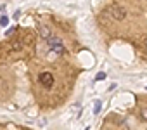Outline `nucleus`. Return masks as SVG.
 <instances>
[{
    "instance_id": "0eeeda50",
    "label": "nucleus",
    "mask_w": 147,
    "mask_h": 130,
    "mask_svg": "<svg viewBox=\"0 0 147 130\" xmlns=\"http://www.w3.org/2000/svg\"><path fill=\"white\" fill-rule=\"evenodd\" d=\"M0 24H2V26H7V24H9V18H7V16H2V18H0Z\"/></svg>"
},
{
    "instance_id": "7ed1b4c3",
    "label": "nucleus",
    "mask_w": 147,
    "mask_h": 130,
    "mask_svg": "<svg viewBox=\"0 0 147 130\" xmlns=\"http://www.w3.org/2000/svg\"><path fill=\"white\" fill-rule=\"evenodd\" d=\"M38 82H40L45 89H50V87L54 85V75H52V73H49V71L40 73V75H38Z\"/></svg>"
},
{
    "instance_id": "9d476101",
    "label": "nucleus",
    "mask_w": 147,
    "mask_h": 130,
    "mask_svg": "<svg viewBox=\"0 0 147 130\" xmlns=\"http://www.w3.org/2000/svg\"><path fill=\"white\" fill-rule=\"evenodd\" d=\"M16 31V28H9L7 31H5V37H12V33Z\"/></svg>"
},
{
    "instance_id": "20e7f679",
    "label": "nucleus",
    "mask_w": 147,
    "mask_h": 130,
    "mask_svg": "<svg viewBox=\"0 0 147 130\" xmlns=\"http://www.w3.org/2000/svg\"><path fill=\"white\" fill-rule=\"evenodd\" d=\"M50 35H52V31H50V28H49V26H40V37H42V38H45V40H47Z\"/></svg>"
},
{
    "instance_id": "1a4fd4ad",
    "label": "nucleus",
    "mask_w": 147,
    "mask_h": 130,
    "mask_svg": "<svg viewBox=\"0 0 147 130\" xmlns=\"http://www.w3.org/2000/svg\"><path fill=\"white\" fill-rule=\"evenodd\" d=\"M140 116H142V120H145V121H147V108H142Z\"/></svg>"
},
{
    "instance_id": "f257e3e1",
    "label": "nucleus",
    "mask_w": 147,
    "mask_h": 130,
    "mask_svg": "<svg viewBox=\"0 0 147 130\" xmlns=\"http://www.w3.org/2000/svg\"><path fill=\"white\" fill-rule=\"evenodd\" d=\"M47 43H49V49H50L52 52H55L57 56H62V54L66 52L64 43H62V42H61V38H59V37H55V35H50V37L47 38Z\"/></svg>"
},
{
    "instance_id": "f03ea898",
    "label": "nucleus",
    "mask_w": 147,
    "mask_h": 130,
    "mask_svg": "<svg viewBox=\"0 0 147 130\" xmlns=\"http://www.w3.org/2000/svg\"><path fill=\"white\" fill-rule=\"evenodd\" d=\"M107 12H109V16H111L114 21H123V19L126 18V9H125L123 5H119V4L111 5V7L107 9Z\"/></svg>"
},
{
    "instance_id": "423d86ee",
    "label": "nucleus",
    "mask_w": 147,
    "mask_h": 130,
    "mask_svg": "<svg viewBox=\"0 0 147 130\" xmlns=\"http://www.w3.org/2000/svg\"><path fill=\"white\" fill-rule=\"evenodd\" d=\"M11 49H12V50H16V52H19V50L23 49V42H14V43L11 45Z\"/></svg>"
},
{
    "instance_id": "6e6552de",
    "label": "nucleus",
    "mask_w": 147,
    "mask_h": 130,
    "mask_svg": "<svg viewBox=\"0 0 147 130\" xmlns=\"http://www.w3.org/2000/svg\"><path fill=\"white\" fill-rule=\"evenodd\" d=\"M104 78H106V73H104V71L97 73V77H95V80H97V82H100V80H104Z\"/></svg>"
},
{
    "instance_id": "39448f33",
    "label": "nucleus",
    "mask_w": 147,
    "mask_h": 130,
    "mask_svg": "<svg viewBox=\"0 0 147 130\" xmlns=\"http://www.w3.org/2000/svg\"><path fill=\"white\" fill-rule=\"evenodd\" d=\"M100 109H102V101H95V104H94V114H99Z\"/></svg>"
},
{
    "instance_id": "9b49d317",
    "label": "nucleus",
    "mask_w": 147,
    "mask_h": 130,
    "mask_svg": "<svg viewBox=\"0 0 147 130\" xmlns=\"http://www.w3.org/2000/svg\"><path fill=\"white\" fill-rule=\"evenodd\" d=\"M145 47H147V42H145Z\"/></svg>"
}]
</instances>
